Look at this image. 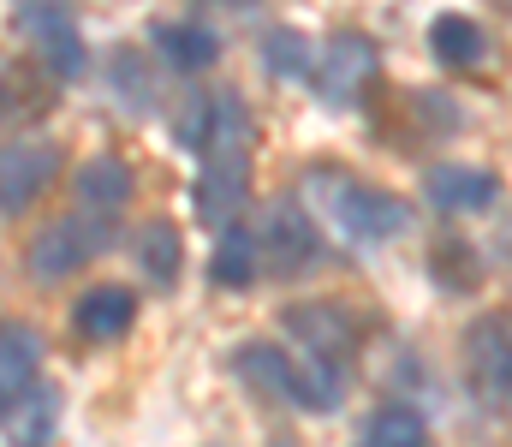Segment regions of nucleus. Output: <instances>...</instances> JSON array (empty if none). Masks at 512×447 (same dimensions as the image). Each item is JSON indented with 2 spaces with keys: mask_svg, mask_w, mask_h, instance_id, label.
<instances>
[{
  "mask_svg": "<svg viewBox=\"0 0 512 447\" xmlns=\"http://www.w3.org/2000/svg\"><path fill=\"white\" fill-rule=\"evenodd\" d=\"M24 24H30V36H36V60H42L54 78H78V72H84V36L72 30V18H66L60 6L24 12Z\"/></svg>",
  "mask_w": 512,
  "mask_h": 447,
  "instance_id": "obj_10",
  "label": "nucleus"
},
{
  "mask_svg": "<svg viewBox=\"0 0 512 447\" xmlns=\"http://www.w3.org/2000/svg\"><path fill=\"white\" fill-rule=\"evenodd\" d=\"M423 191H429V203H435V209H447V215H483V209H495L501 179H495V173H483V167L441 161V167H429Z\"/></svg>",
  "mask_w": 512,
  "mask_h": 447,
  "instance_id": "obj_8",
  "label": "nucleus"
},
{
  "mask_svg": "<svg viewBox=\"0 0 512 447\" xmlns=\"http://www.w3.org/2000/svg\"><path fill=\"white\" fill-rule=\"evenodd\" d=\"M179 257H185V245H179V233L167 221H155V227L137 233V263H143L149 287H173L179 281Z\"/></svg>",
  "mask_w": 512,
  "mask_h": 447,
  "instance_id": "obj_20",
  "label": "nucleus"
},
{
  "mask_svg": "<svg viewBox=\"0 0 512 447\" xmlns=\"http://www.w3.org/2000/svg\"><path fill=\"white\" fill-rule=\"evenodd\" d=\"M286 334L310 352V364H340L352 352V316L340 304H292L286 316Z\"/></svg>",
  "mask_w": 512,
  "mask_h": 447,
  "instance_id": "obj_7",
  "label": "nucleus"
},
{
  "mask_svg": "<svg viewBox=\"0 0 512 447\" xmlns=\"http://www.w3.org/2000/svg\"><path fill=\"white\" fill-rule=\"evenodd\" d=\"M48 6H54V0H24V12H48Z\"/></svg>",
  "mask_w": 512,
  "mask_h": 447,
  "instance_id": "obj_25",
  "label": "nucleus"
},
{
  "mask_svg": "<svg viewBox=\"0 0 512 447\" xmlns=\"http://www.w3.org/2000/svg\"><path fill=\"white\" fill-rule=\"evenodd\" d=\"M114 239H108V221L96 215V209H84V215H66V221H54V227H42L36 233V245H30V257H24V269H30V281H66L72 269H84L90 257H102Z\"/></svg>",
  "mask_w": 512,
  "mask_h": 447,
  "instance_id": "obj_4",
  "label": "nucleus"
},
{
  "mask_svg": "<svg viewBox=\"0 0 512 447\" xmlns=\"http://www.w3.org/2000/svg\"><path fill=\"white\" fill-rule=\"evenodd\" d=\"M429 269L447 281V293H465V287H471V251H465L459 239H441V245L429 251Z\"/></svg>",
  "mask_w": 512,
  "mask_h": 447,
  "instance_id": "obj_23",
  "label": "nucleus"
},
{
  "mask_svg": "<svg viewBox=\"0 0 512 447\" xmlns=\"http://www.w3.org/2000/svg\"><path fill=\"white\" fill-rule=\"evenodd\" d=\"M239 376H245V382H256L268 400L310 406V382H304V370H298L280 346H245V352H239Z\"/></svg>",
  "mask_w": 512,
  "mask_h": 447,
  "instance_id": "obj_11",
  "label": "nucleus"
},
{
  "mask_svg": "<svg viewBox=\"0 0 512 447\" xmlns=\"http://www.w3.org/2000/svg\"><path fill=\"white\" fill-rule=\"evenodd\" d=\"M48 102H54V72H48V66L12 60V66L0 72V120H6V126L48 114Z\"/></svg>",
  "mask_w": 512,
  "mask_h": 447,
  "instance_id": "obj_13",
  "label": "nucleus"
},
{
  "mask_svg": "<svg viewBox=\"0 0 512 447\" xmlns=\"http://www.w3.org/2000/svg\"><path fill=\"white\" fill-rule=\"evenodd\" d=\"M54 424H60V394L54 388H30L12 406V418H6V436H12V447H48Z\"/></svg>",
  "mask_w": 512,
  "mask_h": 447,
  "instance_id": "obj_16",
  "label": "nucleus"
},
{
  "mask_svg": "<svg viewBox=\"0 0 512 447\" xmlns=\"http://www.w3.org/2000/svg\"><path fill=\"white\" fill-rule=\"evenodd\" d=\"M262 251H268V269H274V275H298V269H310V257H316V227L304 221V209H298L292 197H280V203L268 209Z\"/></svg>",
  "mask_w": 512,
  "mask_h": 447,
  "instance_id": "obj_9",
  "label": "nucleus"
},
{
  "mask_svg": "<svg viewBox=\"0 0 512 447\" xmlns=\"http://www.w3.org/2000/svg\"><path fill=\"white\" fill-rule=\"evenodd\" d=\"M310 203L352 245H382L393 233H405V221H411V209L393 191H376V185H364L352 173H310Z\"/></svg>",
  "mask_w": 512,
  "mask_h": 447,
  "instance_id": "obj_2",
  "label": "nucleus"
},
{
  "mask_svg": "<svg viewBox=\"0 0 512 447\" xmlns=\"http://www.w3.org/2000/svg\"><path fill=\"white\" fill-rule=\"evenodd\" d=\"M370 447H429V430L411 406H387L370 424Z\"/></svg>",
  "mask_w": 512,
  "mask_h": 447,
  "instance_id": "obj_22",
  "label": "nucleus"
},
{
  "mask_svg": "<svg viewBox=\"0 0 512 447\" xmlns=\"http://www.w3.org/2000/svg\"><path fill=\"white\" fill-rule=\"evenodd\" d=\"M262 60H268L274 78H310V72H316V54H310V42H304L298 30H268Z\"/></svg>",
  "mask_w": 512,
  "mask_h": 447,
  "instance_id": "obj_21",
  "label": "nucleus"
},
{
  "mask_svg": "<svg viewBox=\"0 0 512 447\" xmlns=\"http://www.w3.org/2000/svg\"><path fill=\"white\" fill-rule=\"evenodd\" d=\"M256 251H262V239L227 221V227H221V245H215V263H209L215 287H251V275H256Z\"/></svg>",
  "mask_w": 512,
  "mask_h": 447,
  "instance_id": "obj_17",
  "label": "nucleus"
},
{
  "mask_svg": "<svg viewBox=\"0 0 512 447\" xmlns=\"http://www.w3.org/2000/svg\"><path fill=\"white\" fill-rule=\"evenodd\" d=\"M60 173V144L12 138L0 144V215H24Z\"/></svg>",
  "mask_w": 512,
  "mask_h": 447,
  "instance_id": "obj_5",
  "label": "nucleus"
},
{
  "mask_svg": "<svg viewBox=\"0 0 512 447\" xmlns=\"http://www.w3.org/2000/svg\"><path fill=\"white\" fill-rule=\"evenodd\" d=\"M36 364H42V340L30 328H0V424L12 418V406L36 388Z\"/></svg>",
  "mask_w": 512,
  "mask_h": 447,
  "instance_id": "obj_12",
  "label": "nucleus"
},
{
  "mask_svg": "<svg viewBox=\"0 0 512 447\" xmlns=\"http://www.w3.org/2000/svg\"><path fill=\"white\" fill-rule=\"evenodd\" d=\"M203 173H197V221L227 227L245 197H251V114L233 90L209 96V126H203Z\"/></svg>",
  "mask_w": 512,
  "mask_h": 447,
  "instance_id": "obj_1",
  "label": "nucleus"
},
{
  "mask_svg": "<svg viewBox=\"0 0 512 447\" xmlns=\"http://www.w3.org/2000/svg\"><path fill=\"white\" fill-rule=\"evenodd\" d=\"M114 78H120V90H126L131 108H149V102H155V84H149V72H137V48H126V54L114 60Z\"/></svg>",
  "mask_w": 512,
  "mask_h": 447,
  "instance_id": "obj_24",
  "label": "nucleus"
},
{
  "mask_svg": "<svg viewBox=\"0 0 512 447\" xmlns=\"http://www.w3.org/2000/svg\"><path fill=\"white\" fill-rule=\"evenodd\" d=\"M131 322H137V298L126 287H90V293L78 298V310H72V328L84 334V340H120Z\"/></svg>",
  "mask_w": 512,
  "mask_h": 447,
  "instance_id": "obj_14",
  "label": "nucleus"
},
{
  "mask_svg": "<svg viewBox=\"0 0 512 447\" xmlns=\"http://www.w3.org/2000/svg\"><path fill=\"white\" fill-rule=\"evenodd\" d=\"M155 48H161L179 72H203V66H215V54H221L203 24H161V30H155Z\"/></svg>",
  "mask_w": 512,
  "mask_h": 447,
  "instance_id": "obj_19",
  "label": "nucleus"
},
{
  "mask_svg": "<svg viewBox=\"0 0 512 447\" xmlns=\"http://www.w3.org/2000/svg\"><path fill=\"white\" fill-rule=\"evenodd\" d=\"M376 42L370 36H334L328 48H322V60H316V90H322V102L328 108H352L358 96H364V84L376 78Z\"/></svg>",
  "mask_w": 512,
  "mask_h": 447,
  "instance_id": "obj_6",
  "label": "nucleus"
},
{
  "mask_svg": "<svg viewBox=\"0 0 512 447\" xmlns=\"http://www.w3.org/2000/svg\"><path fill=\"white\" fill-rule=\"evenodd\" d=\"M429 48H435L447 66H477L483 48H489V36H483L471 18H459V12H441V18L429 24Z\"/></svg>",
  "mask_w": 512,
  "mask_h": 447,
  "instance_id": "obj_18",
  "label": "nucleus"
},
{
  "mask_svg": "<svg viewBox=\"0 0 512 447\" xmlns=\"http://www.w3.org/2000/svg\"><path fill=\"white\" fill-rule=\"evenodd\" d=\"M131 197V167L120 155H96L78 167V209H96V215H114Z\"/></svg>",
  "mask_w": 512,
  "mask_h": 447,
  "instance_id": "obj_15",
  "label": "nucleus"
},
{
  "mask_svg": "<svg viewBox=\"0 0 512 447\" xmlns=\"http://www.w3.org/2000/svg\"><path fill=\"white\" fill-rule=\"evenodd\" d=\"M465 382L477 394V406L512 412V316H477L465 328Z\"/></svg>",
  "mask_w": 512,
  "mask_h": 447,
  "instance_id": "obj_3",
  "label": "nucleus"
}]
</instances>
